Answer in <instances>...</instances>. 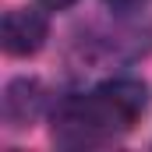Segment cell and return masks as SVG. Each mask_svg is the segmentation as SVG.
I'll list each match as a JSON object with an SVG mask.
<instances>
[{
	"label": "cell",
	"mask_w": 152,
	"mask_h": 152,
	"mask_svg": "<svg viewBox=\"0 0 152 152\" xmlns=\"http://www.w3.org/2000/svg\"><path fill=\"white\" fill-rule=\"evenodd\" d=\"M50 36V21L42 11L32 7H18V11H7L4 14V25H0V42H4V53L7 57H32L42 50V42Z\"/></svg>",
	"instance_id": "2"
},
{
	"label": "cell",
	"mask_w": 152,
	"mask_h": 152,
	"mask_svg": "<svg viewBox=\"0 0 152 152\" xmlns=\"http://www.w3.org/2000/svg\"><path fill=\"white\" fill-rule=\"evenodd\" d=\"M42 4H46V7H53V11H60V7H71L75 0H42Z\"/></svg>",
	"instance_id": "6"
},
{
	"label": "cell",
	"mask_w": 152,
	"mask_h": 152,
	"mask_svg": "<svg viewBox=\"0 0 152 152\" xmlns=\"http://www.w3.org/2000/svg\"><path fill=\"white\" fill-rule=\"evenodd\" d=\"M39 106V85L36 81H14V85H7V92H4V117L14 124V127H25L32 113H36Z\"/></svg>",
	"instance_id": "4"
},
{
	"label": "cell",
	"mask_w": 152,
	"mask_h": 152,
	"mask_svg": "<svg viewBox=\"0 0 152 152\" xmlns=\"http://www.w3.org/2000/svg\"><path fill=\"white\" fill-rule=\"evenodd\" d=\"M110 7H117V11H131V7H138V4H145V0H106Z\"/></svg>",
	"instance_id": "5"
},
{
	"label": "cell",
	"mask_w": 152,
	"mask_h": 152,
	"mask_svg": "<svg viewBox=\"0 0 152 152\" xmlns=\"http://www.w3.org/2000/svg\"><path fill=\"white\" fill-rule=\"evenodd\" d=\"M99 92H103V99L110 103V110L120 117L124 127H131L138 117L145 113V106H149V88H145V81H138V78H113V81H103Z\"/></svg>",
	"instance_id": "3"
},
{
	"label": "cell",
	"mask_w": 152,
	"mask_h": 152,
	"mask_svg": "<svg viewBox=\"0 0 152 152\" xmlns=\"http://www.w3.org/2000/svg\"><path fill=\"white\" fill-rule=\"evenodd\" d=\"M127 131L120 124V117L110 110V103L103 99V92H88V96H75L67 99L57 117H53V138L67 149H81V145H103L113 134Z\"/></svg>",
	"instance_id": "1"
}]
</instances>
